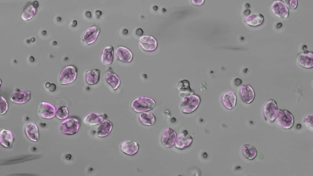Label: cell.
<instances>
[{
  "label": "cell",
  "instance_id": "cell-15",
  "mask_svg": "<svg viewBox=\"0 0 313 176\" xmlns=\"http://www.w3.org/2000/svg\"><path fill=\"white\" fill-rule=\"evenodd\" d=\"M120 148L124 153L132 156L138 152L139 149V145L137 142L134 141H126L121 144Z\"/></svg>",
  "mask_w": 313,
  "mask_h": 176
},
{
  "label": "cell",
  "instance_id": "cell-1",
  "mask_svg": "<svg viewBox=\"0 0 313 176\" xmlns=\"http://www.w3.org/2000/svg\"><path fill=\"white\" fill-rule=\"evenodd\" d=\"M156 103L153 99L145 97H140L135 99L131 102V107L137 113H142L152 110L156 106Z\"/></svg>",
  "mask_w": 313,
  "mask_h": 176
},
{
  "label": "cell",
  "instance_id": "cell-8",
  "mask_svg": "<svg viewBox=\"0 0 313 176\" xmlns=\"http://www.w3.org/2000/svg\"><path fill=\"white\" fill-rule=\"evenodd\" d=\"M56 112L55 107L50 104L41 102L39 103L37 112L42 117L46 119L53 118Z\"/></svg>",
  "mask_w": 313,
  "mask_h": 176
},
{
  "label": "cell",
  "instance_id": "cell-30",
  "mask_svg": "<svg viewBox=\"0 0 313 176\" xmlns=\"http://www.w3.org/2000/svg\"><path fill=\"white\" fill-rule=\"evenodd\" d=\"M189 82L186 80H182L178 84L177 88L182 97L193 94L190 87Z\"/></svg>",
  "mask_w": 313,
  "mask_h": 176
},
{
  "label": "cell",
  "instance_id": "cell-21",
  "mask_svg": "<svg viewBox=\"0 0 313 176\" xmlns=\"http://www.w3.org/2000/svg\"><path fill=\"white\" fill-rule=\"evenodd\" d=\"M104 119L103 116L101 114L92 112L87 114L85 117L83 122L87 125L95 126L101 123Z\"/></svg>",
  "mask_w": 313,
  "mask_h": 176
},
{
  "label": "cell",
  "instance_id": "cell-28",
  "mask_svg": "<svg viewBox=\"0 0 313 176\" xmlns=\"http://www.w3.org/2000/svg\"><path fill=\"white\" fill-rule=\"evenodd\" d=\"M139 120L143 125L151 126L154 125L156 121L154 115L150 112L142 113L139 116Z\"/></svg>",
  "mask_w": 313,
  "mask_h": 176
},
{
  "label": "cell",
  "instance_id": "cell-12",
  "mask_svg": "<svg viewBox=\"0 0 313 176\" xmlns=\"http://www.w3.org/2000/svg\"><path fill=\"white\" fill-rule=\"evenodd\" d=\"M313 53L307 50L300 53L297 56L299 64L306 68H311L313 67Z\"/></svg>",
  "mask_w": 313,
  "mask_h": 176
},
{
  "label": "cell",
  "instance_id": "cell-33",
  "mask_svg": "<svg viewBox=\"0 0 313 176\" xmlns=\"http://www.w3.org/2000/svg\"><path fill=\"white\" fill-rule=\"evenodd\" d=\"M8 109V104L7 101L2 96H0V115L4 114Z\"/></svg>",
  "mask_w": 313,
  "mask_h": 176
},
{
  "label": "cell",
  "instance_id": "cell-23",
  "mask_svg": "<svg viewBox=\"0 0 313 176\" xmlns=\"http://www.w3.org/2000/svg\"><path fill=\"white\" fill-rule=\"evenodd\" d=\"M26 134L28 138L31 141L37 142L39 138L38 129L37 126L33 123H29L25 128Z\"/></svg>",
  "mask_w": 313,
  "mask_h": 176
},
{
  "label": "cell",
  "instance_id": "cell-4",
  "mask_svg": "<svg viewBox=\"0 0 313 176\" xmlns=\"http://www.w3.org/2000/svg\"><path fill=\"white\" fill-rule=\"evenodd\" d=\"M77 69L72 65L67 66L61 70L59 76V82L61 85H67L74 82L77 76Z\"/></svg>",
  "mask_w": 313,
  "mask_h": 176
},
{
  "label": "cell",
  "instance_id": "cell-32",
  "mask_svg": "<svg viewBox=\"0 0 313 176\" xmlns=\"http://www.w3.org/2000/svg\"><path fill=\"white\" fill-rule=\"evenodd\" d=\"M304 123L307 128L309 130L312 131L313 128V115H309L305 117L304 119Z\"/></svg>",
  "mask_w": 313,
  "mask_h": 176
},
{
  "label": "cell",
  "instance_id": "cell-3",
  "mask_svg": "<svg viewBox=\"0 0 313 176\" xmlns=\"http://www.w3.org/2000/svg\"><path fill=\"white\" fill-rule=\"evenodd\" d=\"M275 120L278 125L281 128L285 129L292 128L294 123L293 116L286 110H278Z\"/></svg>",
  "mask_w": 313,
  "mask_h": 176
},
{
  "label": "cell",
  "instance_id": "cell-24",
  "mask_svg": "<svg viewBox=\"0 0 313 176\" xmlns=\"http://www.w3.org/2000/svg\"><path fill=\"white\" fill-rule=\"evenodd\" d=\"M263 16L260 13H254L250 14L245 19V22L252 27H257L262 24L263 22Z\"/></svg>",
  "mask_w": 313,
  "mask_h": 176
},
{
  "label": "cell",
  "instance_id": "cell-26",
  "mask_svg": "<svg viewBox=\"0 0 313 176\" xmlns=\"http://www.w3.org/2000/svg\"><path fill=\"white\" fill-rule=\"evenodd\" d=\"M100 77V72L97 69H95L87 72L86 73V81L90 85L97 84Z\"/></svg>",
  "mask_w": 313,
  "mask_h": 176
},
{
  "label": "cell",
  "instance_id": "cell-9",
  "mask_svg": "<svg viewBox=\"0 0 313 176\" xmlns=\"http://www.w3.org/2000/svg\"><path fill=\"white\" fill-rule=\"evenodd\" d=\"M100 32V29L97 25L90 27L85 32L82 38L83 43L88 45L94 43L96 40Z\"/></svg>",
  "mask_w": 313,
  "mask_h": 176
},
{
  "label": "cell",
  "instance_id": "cell-2",
  "mask_svg": "<svg viewBox=\"0 0 313 176\" xmlns=\"http://www.w3.org/2000/svg\"><path fill=\"white\" fill-rule=\"evenodd\" d=\"M180 104L182 112L189 114L194 111L201 102L200 97L197 95L192 94L183 97Z\"/></svg>",
  "mask_w": 313,
  "mask_h": 176
},
{
  "label": "cell",
  "instance_id": "cell-6",
  "mask_svg": "<svg viewBox=\"0 0 313 176\" xmlns=\"http://www.w3.org/2000/svg\"><path fill=\"white\" fill-rule=\"evenodd\" d=\"M278 107L276 102L273 100L267 101L263 108V113L265 120L273 122L276 119L278 112Z\"/></svg>",
  "mask_w": 313,
  "mask_h": 176
},
{
  "label": "cell",
  "instance_id": "cell-16",
  "mask_svg": "<svg viewBox=\"0 0 313 176\" xmlns=\"http://www.w3.org/2000/svg\"><path fill=\"white\" fill-rule=\"evenodd\" d=\"M222 100L223 105L226 108L232 109L236 106L237 97L233 91L228 90L223 94Z\"/></svg>",
  "mask_w": 313,
  "mask_h": 176
},
{
  "label": "cell",
  "instance_id": "cell-13",
  "mask_svg": "<svg viewBox=\"0 0 313 176\" xmlns=\"http://www.w3.org/2000/svg\"><path fill=\"white\" fill-rule=\"evenodd\" d=\"M139 43L143 49L146 51H152L156 49L157 46L156 39L153 36L145 35L141 36Z\"/></svg>",
  "mask_w": 313,
  "mask_h": 176
},
{
  "label": "cell",
  "instance_id": "cell-18",
  "mask_svg": "<svg viewBox=\"0 0 313 176\" xmlns=\"http://www.w3.org/2000/svg\"><path fill=\"white\" fill-rule=\"evenodd\" d=\"M114 55V48L112 46L105 47L102 50L101 55V63L105 65H110L113 61Z\"/></svg>",
  "mask_w": 313,
  "mask_h": 176
},
{
  "label": "cell",
  "instance_id": "cell-35",
  "mask_svg": "<svg viewBox=\"0 0 313 176\" xmlns=\"http://www.w3.org/2000/svg\"><path fill=\"white\" fill-rule=\"evenodd\" d=\"M250 10L249 9H246L245 11V14L246 15H249L250 13Z\"/></svg>",
  "mask_w": 313,
  "mask_h": 176
},
{
  "label": "cell",
  "instance_id": "cell-34",
  "mask_svg": "<svg viewBox=\"0 0 313 176\" xmlns=\"http://www.w3.org/2000/svg\"><path fill=\"white\" fill-rule=\"evenodd\" d=\"M288 8L291 9H295L297 6L298 1L297 0H283Z\"/></svg>",
  "mask_w": 313,
  "mask_h": 176
},
{
  "label": "cell",
  "instance_id": "cell-29",
  "mask_svg": "<svg viewBox=\"0 0 313 176\" xmlns=\"http://www.w3.org/2000/svg\"><path fill=\"white\" fill-rule=\"evenodd\" d=\"M242 151L243 154L248 160H252L254 159L257 155V152L253 146L249 144H245L242 146Z\"/></svg>",
  "mask_w": 313,
  "mask_h": 176
},
{
  "label": "cell",
  "instance_id": "cell-5",
  "mask_svg": "<svg viewBox=\"0 0 313 176\" xmlns=\"http://www.w3.org/2000/svg\"><path fill=\"white\" fill-rule=\"evenodd\" d=\"M79 119L77 118H68L62 121L60 125L62 132L68 135H73L77 133L80 126Z\"/></svg>",
  "mask_w": 313,
  "mask_h": 176
},
{
  "label": "cell",
  "instance_id": "cell-36",
  "mask_svg": "<svg viewBox=\"0 0 313 176\" xmlns=\"http://www.w3.org/2000/svg\"><path fill=\"white\" fill-rule=\"evenodd\" d=\"M50 83H46V87H47L48 88H49V87H50Z\"/></svg>",
  "mask_w": 313,
  "mask_h": 176
},
{
  "label": "cell",
  "instance_id": "cell-14",
  "mask_svg": "<svg viewBox=\"0 0 313 176\" xmlns=\"http://www.w3.org/2000/svg\"><path fill=\"white\" fill-rule=\"evenodd\" d=\"M193 141L192 138L186 131L177 137L175 145L177 148L183 149L190 146Z\"/></svg>",
  "mask_w": 313,
  "mask_h": 176
},
{
  "label": "cell",
  "instance_id": "cell-31",
  "mask_svg": "<svg viewBox=\"0 0 313 176\" xmlns=\"http://www.w3.org/2000/svg\"><path fill=\"white\" fill-rule=\"evenodd\" d=\"M68 109L64 106H61L58 108L55 113L57 118L60 120L65 119L68 117Z\"/></svg>",
  "mask_w": 313,
  "mask_h": 176
},
{
  "label": "cell",
  "instance_id": "cell-10",
  "mask_svg": "<svg viewBox=\"0 0 313 176\" xmlns=\"http://www.w3.org/2000/svg\"><path fill=\"white\" fill-rule=\"evenodd\" d=\"M177 138V135L175 131L170 128H167L162 133V143L167 148H171L175 145Z\"/></svg>",
  "mask_w": 313,
  "mask_h": 176
},
{
  "label": "cell",
  "instance_id": "cell-7",
  "mask_svg": "<svg viewBox=\"0 0 313 176\" xmlns=\"http://www.w3.org/2000/svg\"><path fill=\"white\" fill-rule=\"evenodd\" d=\"M271 9L276 16L282 19H286L289 16V9L283 1L275 0L271 4Z\"/></svg>",
  "mask_w": 313,
  "mask_h": 176
},
{
  "label": "cell",
  "instance_id": "cell-19",
  "mask_svg": "<svg viewBox=\"0 0 313 176\" xmlns=\"http://www.w3.org/2000/svg\"><path fill=\"white\" fill-rule=\"evenodd\" d=\"M14 137L11 132L8 130L4 129L0 132V142L4 147L10 148L13 142Z\"/></svg>",
  "mask_w": 313,
  "mask_h": 176
},
{
  "label": "cell",
  "instance_id": "cell-25",
  "mask_svg": "<svg viewBox=\"0 0 313 176\" xmlns=\"http://www.w3.org/2000/svg\"><path fill=\"white\" fill-rule=\"evenodd\" d=\"M38 6V3L36 1L28 3L24 8L22 14V17L25 20L30 19L35 14Z\"/></svg>",
  "mask_w": 313,
  "mask_h": 176
},
{
  "label": "cell",
  "instance_id": "cell-17",
  "mask_svg": "<svg viewBox=\"0 0 313 176\" xmlns=\"http://www.w3.org/2000/svg\"><path fill=\"white\" fill-rule=\"evenodd\" d=\"M116 53L118 59L123 62L129 63L132 61L133 58L131 51L123 46L118 47L116 50Z\"/></svg>",
  "mask_w": 313,
  "mask_h": 176
},
{
  "label": "cell",
  "instance_id": "cell-22",
  "mask_svg": "<svg viewBox=\"0 0 313 176\" xmlns=\"http://www.w3.org/2000/svg\"><path fill=\"white\" fill-rule=\"evenodd\" d=\"M105 79L114 90H117L119 87L120 80L117 75L111 71H107L105 75Z\"/></svg>",
  "mask_w": 313,
  "mask_h": 176
},
{
  "label": "cell",
  "instance_id": "cell-27",
  "mask_svg": "<svg viewBox=\"0 0 313 176\" xmlns=\"http://www.w3.org/2000/svg\"><path fill=\"white\" fill-rule=\"evenodd\" d=\"M112 124L108 120L103 121L98 129L97 134L98 137H104L108 135L112 128Z\"/></svg>",
  "mask_w": 313,
  "mask_h": 176
},
{
  "label": "cell",
  "instance_id": "cell-11",
  "mask_svg": "<svg viewBox=\"0 0 313 176\" xmlns=\"http://www.w3.org/2000/svg\"><path fill=\"white\" fill-rule=\"evenodd\" d=\"M239 92L242 100L245 103L249 104L253 101L255 97V92L250 85H241L240 87Z\"/></svg>",
  "mask_w": 313,
  "mask_h": 176
},
{
  "label": "cell",
  "instance_id": "cell-20",
  "mask_svg": "<svg viewBox=\"0 0 313 176\" xmlns=\"http://www.w3.org/2000/svg\"><path fill=\"white\" fill-rule=\"evenodd\" d=\"M31 93L28 91H20L13 94L10 99L13 102L22 104L27 102L30 98Z\"/></svg>",
  "mask_w": 313,
  "mask_h": 176
}]
</instances>
